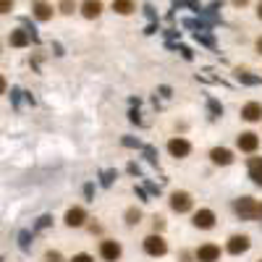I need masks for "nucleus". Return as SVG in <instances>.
<instances>
[{"label":"nucleus","mask_w":262,"mask_h":262,"mask_svg":"<svg viewBox=\"0 0 262 262\" xmlns=\"http://www.w3.org/2000/svg\"><path fill=\"white\" fill-rule=\"evenodd\" d=\"M233 210L242 221H254V217L262 215V205L257 200H252V196H238V200L233 202Z\"/></svg>","instance_id":"nucleus-1"},{"label":"nucleus","mask_w":262,"mask_h":262,"mask_svg":"<svg viewBox=\"0 0 262 262\" xmlns=\"http://www.w3.org/2000/svg\"><path fill=\"white\" fill-rule=\"evenodd\" d=\"M144 252H147L149 257H163V254L168 252L165 238H163L160 233H152V236H147V238H144Z\"/></svg>","instance_id":"nucleus-2"},{"label":"nucleus","mask_w":262,"mask_h":262,"mask_svg":"<svg viewBox=\"0 0 262 262\" xmlns=\"http://www.w3.org/2000/svg\"><path fill=\"white\" fill-rule=\"evenodd\" d=\"M191 205H194V200L189 191H173L170 194V210L173 212H189Z\"/></svg>","instance_id":"nucleus-3"},{"label":"nucleus","mask_w":262,"mask_h":262,"mask_svg":"<svg viewBox=\"0 0 262 262\" xmlns=\"http://www.w3.org/2000/svg\"><path fill=\"white\" fill-rule=\"evenodd\" d=\"M100 257H102L105 262H118V257H121V244L113 242V238H105V242L100 244Z\"/></svg>","instance_id":"nucleus-4"},{"label":"nucleus","mask_w":262,"mask_h":262,"mask_svg":"<svg viewBox=\"0 0 262 262\" xmlns=\"http://www.w3.org/2000/svg\"><path fill=\"white\" fill-rule=\"evenodd\" d=\"M249 244H252V242H249V236L236 233V236L228 238V247H226V249H228V254H244V252L249 249Z\"/></svg>","instance_id":"nucleus-5"},{"label":"nucleus","mask_w":262,"mask_h":262,"mask_svg":"<svg viewBox=\"0 0 262 262\" xmlns=\"http://www.w3.org/2000/svg\"><path fill=\"white\" fill-rule=\"evenodd\" d=\"M236 144H238V149H242V152H254L259 147V137L254 134V131H242L238 139H236Z\"/></svg>","instance_id":"nucleus-6"},{"label":"nucleus","mask_w":262,"mask_h":262,"mask_svg":"<svg viewBox=\"0 0 262 262\" xmlns=\"http://www.w3.org/2000/svg\"><path fill=\"white\" fill-rule=\"evenodd\" d=\"M221 259V247L217 244H202L196 249V262H217Z\"/></svg>","instance_id":"nucleus-7"},{"label":"nucleus","mask_w":262,"mask_h":262,"mask_svg":"<svg viewBox=\"0 0 262 262\" xmlns=\"http://www.w3.org/2000/svg\"><path fill=\"white\" fill-rule=\"evenodd\" d=\"M168 152H170L173 158H186L189 152H191V144H189L184 137H176V139L168 142Z\"/></svg>","instance_id":"nucleus-8"},{"label":"nucleus","mask_w":262,"mask_h":262,"mask_svg":"<svg viewBox=\"0 0 262 262\" xmlns=\"http://www.w3.org/2000/svg\"><path fill=\"white\" fill-rule=\"evenodd\" d=\"M196 228H202V231H207V228H212L215 226V212L212 210H200V212H194V221H191Z\"/></svg>","instance_id":"nucleus-9"},{"label":"nucleus","mask_w":262,"mask_h":262,"mask_svg":"<svg viewBox=\"0 0 262 262\" xmlns=\"http://www.w3.org/2000/svg\"><path fill=\"white\" fill-rule=\"evenodd\" d=\"M210 158H212L215 165H231L233 163V152L226 149V147H212L210 149Z\"/></svg>","instance_id":"nucleus-10"},{"label":"nucleus","mask_w":262,"mask_h":262,"mask_svg":"<svg viewBox=\"0 0 262 262\" xmlns=\"http://www.w3.org/2000/svg\"><path fill=\"white\" fill-rule=\"evenodd\" d=\"M84 221H86L84 207H71L69 212H66V226L69 228H79V226H84Z\"/></svg>","instance_id":"nucleus-11"},{"label":"nucleus","mask_w":262,"mask_h":262,"mask_svg":"<svg viewBox=\"0 0 262 262\" xmlns=\"http://www.w3.org/2000/svg\"><path fill=\"white\" fill-rule=\"evenodd\" d=\"M100 13H102V0H84L81 3L84 18H100Z\"/></svg>","instance_id":"nucleus-12"},{"label":"nucleus","mask_w":262,"mask_h":262,"mask_svg":"<svg viewBox=\"0 0 262 262\" xmlns=\"http://www.w3.org/2000/svg\"><path fill=\"white\" fill-rule=\"evenodd\" d=\"M32 13H34L37 21H50L53 18V6L45 3V0H37V3L32 6Z\"/></svg>","instance_id":"nucleus-13"},{"label":"nucleus","mask_w":262,"mask_h":262,"mask_svg":"<svg viewBox=\"0 0 262 262\" xmlns=\"http://www.w3.org/2000/svg\"><path fill=\"white\" fill-rule=\"evenodd\" d=\"M8 42H11V48H27L29 42H32V34L27 29H13L11 37H8Z\"/></svg>","instance_id":"nucleus-14"},{"label":"nucleus","mask_w":262,"mask_h":262,"mask_svg":"<svg viewBox=\"0 0 262 262\" xmlns=\"http://www.w3.org/2000/svg\"><path fill=\"white\" fill-rule=\"evenodd\" d=\"M242 118L249 121V123L259 121V118H262V105H259V102H247V105L242 107Z\"/></svg>","instance_id":"nucleus-15"},{"label":"nucleus","mask_w":262,"mask_h":262,"mask_svg":"<svg viewBox=\"0 0 262 262\" xmlns=\"http://www.w3.org/2000/svg\"><path fill=\"white\" fill-rule=\"evenodd\" d=\"M249 179L257 186H262V158H252L249 160Z\"/></svg>","instance_id":"nucleus-16"},{"label":"nucleus","mask_w":262,"mask_h":262,"mask_svg":"<svg viewBox=\"0 0 262 262\" xmlns=\"http://www.w3.org/2000/svg\"><path fill=\"white\" fill-rule=\"evenodd\" d=\"M113 11L121 16H131L137 11V6H134V0H113Z\"/></svg>","instance_id":"nucleus-17"},{"label":"nucleus","mask_w":262,"mask_h":262,"mask_svg":"<svg viewBox=\"0 0 262 262\" xmlns=\"http://www.w3.org/2000/svg\"><path fill=\"white\" fill-rule=\"evenodd\" d=\"M60 13H66V16H71L74 13V8H76V0H60Z\"/></svg>","instance_id":"nucleus-18"},{"label":"nucleus","mask_w":262,"mask_h":262,"mask_svg":"<svg viewBox=\"0 0 262 262\" xmlns=\"http://www.w3.org/2000/svg\"><path fill=\"white\" fill-rule=\"evenodd\" d=\"M236 76H238V79H242L244 84H259V79H257V76H252V74H247V71H238Z\"/></svg>","instance_id":"nucleus-19"},{"label":"nucleus","mask_w":262,"mask_h":262,"mask_svg":"<svg viewBox=\"0 0 262 262\" xmlns=\"http://www.w3.org/2000/svg\"><path fill=\"white\" fill-rule=\"evenodd\" d=\"M45 262H63V254L60 252H45Z\"/></svg>","instance_id":"nucleus-20"},{"label":"nucleus","mask_w":262,"mask_h":262,"mask_svg":"<svg viewBox=\"0 0 262 262\" xmlns=\"http://www.w3.org/2000/svg\"><path fill=\"white\" fill-rule=\"evenodd\" d=\"M126 217H128V223L134 226V223H139V217H142V212H139V210H128V212H126Z\"/></svg>","instance_id":"nucleus-21"},{"label":"nucleus","mask_w":262,"mask_h":262,"mask_svg":"<svg viewBox=\"0 0 262 262\" xmlns=\"http://www.w3.org/2000/svg\"><path fill=\"white\" fill-rule=\"evenodd\" d=\"M71 262H95V259H92L90 254H84V252H81V254H74V259H71Z\"/></svg>","instance_id":"nucleus-22"},{"label":"nucleus","mask_w":262,"mask_h":262,"mask_svg":"<svg viewBox=\"0 0 262 262\" xmlns=\"http://www.w3.org/2000/svg\"><path fill=\"white\" fill-rule=\"evenodd\" d=\"M48 226H50V215H42L37 221V228H48Z\"/></svg>","instance_id":"nucleus-23"},{"label":"nucleus","mask_w":262,"mask_h":262,"mask_svg":"<svg viewBox=\"0 0 262 262\" xmlns=\"http://www.w3.org/2000/svg\"><path fill=\"white\" fill-rule=\"evenodd\" d=\"M0 8H3V13H11V8H13V0H0Z\"/></svg>","instance_id":"nucleus-24"},{"label":"nucleus","mask_w":262,"mask_h":262,"mask_svg":"<svg viewBox=\"0 0 262 262\" xmlns=\"http://www.w3.org/2000/svg\"><path fill=\"white\" fill-rule=\"evenodd\" d=\"M210 111H212L215 116H221V113H223V107H221V105H217L215 100H210Z\"/></svg>","instance_id":"nucleus-25"},{"label":"nucleus","mask_w":262,"mask_h":262,"mask_svg":"<svg viewBox=\"0 0 262 262\" xmlns=\"http://www.w3.org/2000/svg\"><path fill=\"white\" fill-rule=\"evenodd\" d=\"M21 247H24V249L29 247V233H27V231H24V233H21Z\"/></svg>","instance_id":"nucleus-26"},{"label":"nucleus","mask_w":262,"mask_h":262,"mask_svg":"<svg viewBox=\"0 0 262 262\" xmlns=\"http://www.w3.org/2000/svg\"><path fill=\"white\" fill-rule=\"evenodd\" d=\"M249 0H233V6H247Z\"/></svg>","instance_id":"nucleus-27"},{"label":"nucleus","mask_w":262,"mask_h":262,"mask_svg":"<svg viewBox=\"0 0 262 262\" xmlns=\"http://www.w3.org/2000/svg\"><path fill=\"white\" fill-rule=\"evenodd\" d=\"M257 53H259V55H262V37H259V39H257Z\"/></svg>","instance_id":"nucleus-28"},{"label":"nucleus","mask_w":262,"mask_h":262,"mask_svg":"<svg viewBox=\"0 0 262 262\" xmlns=\"http://www.w3.org/2000/svg\"><path fill=\"white\" fill-rule=\"evenodd\" d=\"M257 16L262 18V0H259V6H257Z\"/></svg>","instance_id":"nucleus-29"},{"label":"nucleus","mask_w":262,"mask_h":262,"mask_svg":"<svg viewBox=\"0 0 262 262\" xmlns=\"http://www.w3.org/2000/svg\"><path fill=\"white\" fill-rule=\"evenodd\" d=\"M259 262H262V259H259Z\"/></svg>","instance_id":"nucleus-30"}]
</instances>
